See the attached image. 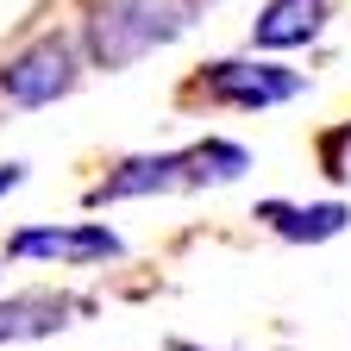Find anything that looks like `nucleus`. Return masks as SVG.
I'll use <instances>...</instances> for the list:
<instances>
[{
	"label": "nucleus",
	"mask_w": 351,
	"mask_h": 351,
	"mask_svg": "<svg viewBox=\"0 0 351 351\" xmlns=\"http://www.w3.org/2000/svg\"><path fill=\"white\" fill-rule=\"evenodd\" d=\"M201 95L219 107H239V113H263V107H282V101L307 95V75L282 69V63H263V57H226V63L201 69Z\"/></svg>",
	"instance_id": "3"
},
{
	"label": "nucleus",
	"mask_w": 351,
	"mask_h": 351,
	"mask_svg": "<svg viewBox=\"0 0 351 351\" xmlns=\"http://www.w3.org/2000/svg\"><path fill=\"white\" fill-rule=\"evenodd\" d=\"M7 257H63V263H107L125 257V239L107 219H75V226H25L7 239Z\"/></svg>",
	"instance_id": "4"
},
{
	"label": "nucleus",
	"mask_w": 351,
	"mask_h": 351,
	"mask_svg": "<svg viewBox=\"0 0 351 351\" xmlns=\"http://www.w3.org/2000/svg\"><path fill=\"white\" fill-rule=\"evenodd\" d=\"M213 0H95L88 7V57L101 69H132L138 57L176 44Z\"/></svg>",
	"instance_id": "1"
},
{
	"label": "nucleus",
	"mask_w": 351,
	"mask_h": 351,
	"mask_svg": "<svg viewBox=\"0 0 351 351\" xmlns=\"http://www.w3.org/2000/svg\"><path fill=\"white\" fill-rule=\"evenodd\" d=\"M182 157H189V189H201V182H239V176L251 169V151L232 145V138H201Z\"/></svg>",
	"instance_id": "9"
},
{
	"label": "nucleus",
	"mask_w": 351,
	"mask_h": 351,
	"mask_svg": "<svg viewBox=\"0 0 351 351\" xmlns=\"http://www.w3.org/2000/svg\"><path fill=\"white\" fill-rule=\"evenodd\" d=\"M69 314H88V301L57 295V289H25L0 301V345H19V339H51L69 326Z\"/></svg>",
	"instance_id": "6"
},
{
	"label": "nucleus",
	"mask_w": 351,
	"mask_h": 351,
	"mask_svg": "<svg viewBox=\"0 0 351 351\" xmlns=\"http://www.w3.org/2000/svg\"><path fill=\"white\" fill-rule=\"evenodd\" d=\"M75 75H82L75 38L44 32L38 44H25L19 57L0 63V95H7L13 107H51V101H63L69 88H75Z\"/></svg>",
	"instance_id": "2"
},
{
	"label": "nucleus",
	"mask_w": 351,
	"mask_h": 351,
	"mask_svg": "<svg viewBox=\"0 0 351 351\" xmlns=\"http://www.w3.org/2000/svg\"><path fill=\"white\" fill-rule=\"evenodd\" d=\"M326 32V0H263L251 19V51H301Z\"/></svg>",
	"instance_id": "7"
},
{
	"label": "nucleus",
	"mask_w": 351,
	"mask_h": 351,
	"mask_svg": "<svg viewBox=\"0 0 351 351\" xmlns=\"http://www.w3.org/2000/svg\"><path fill=\"white\" fill-rule=\"evenodd\" d=\"M257 219L276 239H289V245H326V239H339L351 226V207L345 201H307V207H295V201H257Z\"/></svg>",
	"instance_id": "8"
},
{
	"label": "nucleus",
	"mask_w": 351,
	"mask_h": 351,
	"mask_svg": "<svg viewBox=\"0 0 351 351\" xmlns=\"http://www.w3.org/2000/svg\"><path fill=\"white\" fill-rule=\"evenodd\" d=\"M169 189H189V157L182 151H145V157H125L88 201L107 207V201H138V195H169Z\"/></svg>",
	"instance_id": "5"
},
{
	"label": "nucleus",
	"mask_w": 351,
	"mask_h": 351,
	"mask_svg": "<svg viewBox=\"0 0 351 351\" xmlns=\"http://www.w3.org/2000/svg\"><path fill=\"white\" fill-rule=\"evenodd\" d=\"M25 182V163H0V195H13Z\"/></svg>",
	"instance_id": "10"
},
{
	"label": "nucleus",
	"mask_w": 351,
	"mask_h": 351,
	"mask_svg": "<svg viewBox=\"0 0 351 351\" xmlns=\"http://www.w3.org/2000/svg\"><path fill=\"white\" fill-rule=\"evenodd\" d=\"M169 351H201V345H189V339H169Z\"/></svg>",
	"instance_id": "11"
}]
</instances>
